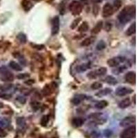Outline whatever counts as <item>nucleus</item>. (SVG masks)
Returning <instances> with one entry per match:
<instances>
[{
  "label": "nucleus",
  "mask_w": 138,
  "mask_h": 138,
  "mask_svg": "<svg viewBox=\"0 0 138 138\" xmlns=\"http://www.w3.org/2000/svg\"><path fill=\"white\" fill-rule=\"evenodd\" d=\"M114 11L115 10L112 5H111L110 3H106V4H104V6H103L102 17L105 18L109 17L112 15Z\"/></svg>",
  "instance_id": "9d476101"
},
{
  "label": "nucleus",
  "mask_w": 138,
  "mask_h": 138,
  "mask_svg": "<svg viewBox=\"0 0 138 138\" xmlns=\"http://www.w3.org/2000/svg\"><path fill=\"white\" fill-rule=\"evenodd\" d=\"M21 5H22V7L23 8L24 11H26V12L29 11L33 6V3L29 0H22L21 2Z\"/></svg>",
  "instance_id": "dca6fc26"
},
{
  "label": "nucleus",
  "mask_w": 138,
  "mask_h": 138,
  "mask_svg": "<svg viewBox=\"0 0 138 138\" xmlns=\"http://www.w3.org/2000/svg\"><path fill=\"white\" fill-rule=\"evenodd\" d=\"M109 105V103L106 100H101L98 102H97L95 105V107L97 109H99V110H102V109H105L106 107L108 106Z\"/></svg>",
  "instance_id": "412c9836"
},
{
  "label": "nucleus",
  "mask_w": 138,
  "mask_h": 138,
  "mask_svg": "<svg viewBox=\"0 0 138 138\" xmlns=\"http://www.w3.org/2000/svg\"><path fill=\"white\" fill-rule=\"evenodd\" d=\"M136 135V128L135 126H130L124 129L121 133L120 138H135Z\"/></svg>",
  "instance_id": "423d86ee"
},
{
  "label": "nucleus",
  "mask_w": 138,
  "mask_h": 138,
  "mask_svg": "<svg viewBox=\"0 0 138 138\" xmlns=\"http://www.w3.org/2000/svg\"><path fill=\"white\" fill-rule=\"evenodd\" d=\"M35 1H40V0H35Z\"/></svg>",
  "instance_id": "a18cd8bd"
},
{
  "label": "nucleus",
  "mask_w": 138,
  "mask_h": 138,
  "mask_svg": "<svg viewBox=\"0 0 138 138\" xmlns=\"http://www.w3.org/2000/svg\"><path fill=\"white\" fill-rule=\"evenodd\" d=\"M16 124H17V126L20 128H24L26 126V121L24 120V117H19L16 120Z\"/></svg>",
  "instance_id": "a878e982"
},
{
  "label": "nucleus",
  "mask_w": 138,
  "mask_h": 138,
  "mask_svg": "<svg viewBox=\"0 0 138 138\" xmlns=\"http://www.w3.org/2000/svg\"><path fill=\"white\" fill-rule=\"evenodd\" d=\"M34 83H35L34 79H28V80L25 81V84L28 85H32V84H33Z\"/></svg>",
  "instance_id": "79ce46f5"
},
{
  "label": "nucleus",
  "mask_w": 138,
  "mask_h": 138,
  "mask_svg": "<svg viewBox=\"0 0 138 138\" xmlns=\"http://www.w3.org/2000/svg\"><path fill=\"white\" fill-rule=\"evenodd\" d=\"M31 106L33 108V109H34L35 110H37L40 109V103L39 102H37V101H33L31 102Z\"/></svg>",
  "instance_id": "c9c22d12"
},
{
  "label": "nucleus",
  "mask_w": 138,
  "mask_h": 138,
  "mask_svg": "<svg viewBox=\"0 0 138 138\" xmlns=\"http://www.w3.org/2000/svg\"><path fill=\"white\" fill-rule=\"evenodd\" d=\"M122 5V0H114L113 2V8L114 10H118L119 8H121V6Z\"/></svg>",
  "instance_id": "72a5a7b5"
},
{
  "label": "nucleus",
  "mask_w": 138,
  "mask_h": 138,
  "mask_svg": "<svg viewBox=\"0 0 138 138\" xmlns=\"http://www.w3.org/2000/svg\"><path fill=\"white\" fill-rule=\"evenodd\" d=\"M15 99L16 101H17L18 102L20 103L21 104H24L26 102V97L24 95H17V96L16 97Z\"/></svg>",
  "instance_id": "473e14b6"
},
{
  "label": "nucleus",
  "mask_w": 138,
  "mask_h": 138,
  "mask_svg": "<svg viewBox=\"0 0 138 138\" xmlns=\"http://www.w3.org/2000/svg\"><path fill=\"white\" fill-rule=\"evenodd\" d=\"M104 81L109 85H116L117 84V80L112 75H108L104 79Z\"/></svg>",
  "instance_id": "b1692460"
},
{
  "label": "nucleus",
  "mask_w": 138,
  "mask_h": 138,
  "mask_svg": "<svg viewBox=\"0 0 138 138\" xmlns=\"http://www.w3.org/2000/svg\"><path fill=\"white\" fill-rule=\"evenodd\" d=\"M69 10L74 16L79 15L83 10V5L78 1H73L68 6Z\"/></svg>",
  "instance_id": "f03ea898"
},
{
  "label": "nucleus",
  "mask_w": 138,
  "mask_h": 138,
  "mask_svg": "<svg viewBox=\"0 0 138 138\" xmlns=\"http://www.w3.org/2000/svg\"><path fill=\"white\" fill-rule=\"evenodd\" d=\"M93 15L96 17L97 16V15L99 14V6L98 5H94L93 6Z\"/></svg>",
  "instance_id": "e433bc0d"
},
{
  "label": "nucleus",
  "mask_w": 138,
  "mask_h": 138,
  "mask_svg": "<svg viewBox=\"0 0 138 138\" xmlns=\"http://www.w3.org/2000/svg\"><path fill=\"white\" fill-rule=\"evenodd\" d=\"M104 134L106 137H109L112 135V131L110 130H109V129H106L104 131Z\"/></svg>",
  "instance_id": "a19ab883"
},
{
  "label": "nucleus",
  "mask_w": 138,
  "mask_h": 138,
  "mask_svg": "<svg viewBox=\"0 0 138 138\" xmlns=\"http://www.w3.org/2000/svg\"><path fill=\"white\" fill-rule=\"evenodd\" d=\"M9 66L10 68L14 70V71H22V66L15 61H10V63H9Z\"/></svg>",
  "instance_id": "393cba45"
},
{
  "label": "nucleus",
  "mask_w": 138,
  "mask_h": 138,
  "mask_svg": "<svg viewBox=\"0 0 138 138\" xmlns=\"http://www.w3.org/2000/svg\"><path fill=\"white\" fill-rule=\"evenodd\" d=\"M136 12L135 5H128L125 6L117 15V20L121 24H126L134 17Z\"/></svg>",
  "instance_id": "f257e3e1"
},
{
  "label": "nucleus",
  "mask_w": 138,
  "mask_h": 138,
  "mask_svg": "<svg viewBox=\"0 0 138 138\" xmlns=\"http://www.w3.org/2000/svg\"><path fill=\"white\" fill-rule=\"evenodd\" d=\"M42 93L46 96H48L52 93V88L51 86L46 84L45 86L43 87V90H42Z\"/></svg>",
  "instance_id": "c85d7f7f"
},
{
  "label": "nucleus",
  "mask_w": 138,
  "mask_h": 138,
  "mask_svg": "<svg viewBox=\"0 0 138 138\" xmlns=\"http://www.w3.org/2000/svg\"><path fill=\"white\" fill-rule=\"evenodd\" d=\"M103 26H104V23H103L102 21H99L95 24V26L93 28V29L91 30V34L95 35L99 33L103 28Z\"/></svg>",
  "instance_id": "ddd939ff"
},
{
  "label": "nucleus",
  "mask_w": 138,
  "mask_h": 138,
  "mask_svg": "<svg viewBox=\"0 0 138 138\" xmlns=\"http://www.w3.org/2000/svg\"><path fill=\"white\" fill-rule=\"evenodd\" d=\"M126 82L130 84H135L136 82V74L134 71H129L124 76Z\"/></svg>",
  "instance_id": "f8f14e48"
},
{
  "label": "nucleus",
  "mask_w": 138,
  "mask_h": 138,
  "mask_svg": "<svg viewBox=\"0 0 138 138\" xmlns=\"http://www.w3.org/2000/svg\"><path fill=\"white\" fill-rule=\"evenodd\" d=\"M135 123V117L133 116H128L124 117L122 120H121L120 122V126L123 128H127L132 126Z\"/></svg>",
  "instance_id": "9b49d317"
},
{
  "label": "nucleus",
  "mask_w": 138,
  "mask_h": 138,
  "mask_svg": "<svg viewBox=\"0 0 138 138\" xmlns=\"http://www.w3.org/2000/svg\"><path fill=\"white\" fill-rule=\"evenodd\" d=\"M126 60V58L124 57H122V56L112 57V58H110V59H108L107 64H108L110 67H117V66H118L120 64L124 63Z\"/></svg>",
  "instance_id": "0eeeda50"
},
{
  "label": "nucleus",
  "mask_w": 138,
  "mask_h": 138,
  "mask_svg": "<svg viewBox=\"0 0 138 138\" xmlns=\"http://www.w3.org/2000/svg\"><path fill=\"white\" fill-rule=\"evenodd\" d=\"M112 89H110V88H105L104 89H102L100 91H99L97 93L95 94L97 97H104L106 95H108L109 94L112 93Z\"/></svg>",
  "instance_id": "f3484780"
},
{
  "label": "nucleus",
  "mask_w": 138,
  "mask_h": 138,
  "mask_svg": "<svg viewBox=\"0 0 138 138\" xmlns=\"http://www.w3.org/2000/svg\"><path fill=\"white\" fill-rule=\"evenodd\" d=\"M136 31V23L133 22V24L130 25V26L126 29V35L127 36H131L134 35Z\"/></svg>",
  "instance_id": "aec40b11"
},
{
  "label": "nucleus",
  "mask_w": 138,
  "mask_h": 138,
  "mask_svg": "<svg viewBox=\"0 0 138 138\" xmlns=\"http://www.w3.org/2000/svg\"><path fill=\"white\" fill-rule=\"evenodd\" d=\"M91 1L94 4H99V3H102L104 0H91Z\"/></svg>",
  "instance_id": "37998d69"
},
{
  "label": "nucleus",
  "mask_w": 138,
  "mask_h": 138,
  "mask_svg": "<svg viewBox=\"0 0 138 138\" xmlns=\"http://www.w3.org/2000/svg\"><path fill=\"white\" fill-rule=\"evenodd\" d=\"M107 73V68L106 67H100L99 68L94 70V71H90L87 74V77H89V79H96L97 77H101L103 75H106Z\"/></svg>",
  "instance_id": "39448f33"
},
{
  "label": "nucleus",
  "mask_w": 138,
  "mask_h": 138,
  "mask_svg": "<svg viewBox=\"0 0 138 138\" xmlns=\"http://www.w3.org/2000/svg\"><path fill=\"white\" fill-rule=\"evenodd\" d=\"M81 21V17H77L76 18V19H75V20H73V22L71 23L70 28H71L72 30L75 29L77 26H79V23H80Z\"/></svg>",
  "instance_id": "c756f323"
},
{
  "label": "nucleus",
  "mask_w": 138,
  "mask_h": 138,
  "mask_svg": "<svg viewBox=\"0 0 138 138\" xmlns=\"http://www.w3.org/2000/svg\"><path fill=\"white\" fill-rule=\"evenodd\" d=\"M30 45H31L32 48H33L35 49L38 50V51H41V50L44 49V48H45L44 45H43V44H36V43H31Z\"/></svg>",
  "instance_id": "f704fd0d"
},
{
  "label": "nucleus",
  "mask_w": 138,
  "mask_h": 138,
  "mask_svg": "<svg viewBox=\"0 0 138 138\" xmlns=\"http://www.w3.org/2000/svg\"><path fill=\"white\" fill-rule=\"evenodd\" d=\"M17 39L21 43H26L27 41V37L26 35L23 33H20L17 35Z\"/></svg>",
  "instance_id": "cd10ccee"
},
{
  "label": "nucleus",
  "mask_w": 138,
  "mask_h": 138,
  "mask_svg": "<svg viewBox=\"0 0 138 138\" xmlns=\"http://www.w3.org/2000/svg\"><path fill=\"white\" fill-rule=\"evenodd\" d=\"M86 99V96L84 95H82V94H79V95H77L74 96L73 99H72V103H73L74 105H79L84 100Z\"/></svg>",
  "instance_id": "4468645a"
},
{
  "label": "nucleus",
  "mask_w": 138,
  "mask_h": 138,
  "mask_svg": "<svg viewBox=\"0 0 138 138\" xmlns=\"http://www.w3.org/2000/svg\"><path fill=\"white\" fill-rule=\"evenodd\" d=\"M29 77V74L28 73H23V74H19L17 75V78L19 79H26L27 77Z\"/></svg>",
  "instance_id": "4c0bfd02"
},
{
  "label": "nucleus",
  "mask_w": 138,
  "mask_h": 138,
  "mask_svg": "<svg viewBox=\"0 0 138 138\" xmlns=\"http://www.w3.org/2000/svg\"><path fill=\"white\" fill-rule=\"evenodd\" d=\"M131 105V101L129 97L125 98L124 99L121 101L118 104L119 108H120L122 109H127L128 107H129Z\"/></svg>",
  "instance_id": "2eb2a0df"
},
{
  "label": "nucleus",
  "mask_w": 138,
  "mask_h": 138,
  "mask_svg": "<svg viewBox=\"0 0 138 138\" xmlns=\"http://www.w3.org/2000/svg\"><path fill=\"white\" fill-rule=\"evenodd\" d=\"M89 29V25L87 22H83L79 26L77 30L80 33H85V32L88 31Z\"/></svg>",
  "instance_id": "4be33fe9"
},
{
  "label": "nucleus",
  "mask_w": 138,
  "mask_h": 138,
  "mask_svg": "<svg viewBox=\"0 0 138 138\" xmlns=\"http://www.w3.org/2000/svg\"><path fill=\"white\" fill-rule=\"evenodd\" d=\"M13 85L6 84L0 86V97L3 99H9L12 97V93L10 92L12 90Z\"/></svg>",
  "instance_id": "20e7f679"
},
{
  "label": "nucleus",
  "mask_w": 138,
  "mask_h": 138,
  "mask_svg": "<svg viewBox=\"0 0 138 138\" xmlns=\"http://www.w3.org/2000/svg\"><path fill=\"white\" fill-rule=\"evenodd\" d=\"M85 120L81 117H75L72 120V124L74 127L76 128H79L83 126V124H84Z\"/></svg>",
  "instance_id": "a211bd4d"
},
{
  "label": "nucleus",
  "mask_w": 138,
  "mask_h": 138,
  "mask_svg": "<svg viewBox=\"0 0 138 138\" xmlns=\"http://www.w3.org/2000/svg\"><path fill=\"white\" fill-rule=\"evenodd\" d=\"M52 28H51V34L52 35H55L58 34L60 28V20L58 16H55L53 18L51 21Z\"/></svg>",
  "instance_id": "6e6552de"
},
{
  "label": "nucleus",
  "mask_w": 138,
  "mask_h": 138,
  "mask_svg": "<svg viewBox=\"0 0 138 138\" xmlns=\"http://www.w3.org/2000/svg\"><path fill=\"white\" fill-rule=\"evenodd\" d=\"M7 135V133L4 128H2V126H0V137L4 138Z\"/></svg>",
  "instance_id": "ea45409f"
},
{
  "label": "nucleus",
  "mask_w": 138,
  "mask_h": 138,
  "mask_svg": "<svg viewBox=\"0 0 138 138\" xmlns=\"http://www.w3.org/2000/svg\"><path fill=\"white\" fill-rule=\"evenodd\" d=\"M2 106H3V104H2V103L0 102V108H2Z\"/></svg>",
  "instance_id": "c03bdc74"
},
{
  "label": "nucleus",
  "mask_w": 138,
  "mask_h": 138,
  "mask_svg": "<svg viewBox=\"0 0 138 138\" xmlns=\"http://www.w3.org/2000/svg\"><path fill=\"white\" fill-rule=\"evenodd\" d=\"M50 120V117L49 115H43L42 116V117L41 118V121H40V124H41V126L43 127H46L47 126V124H48Z\"/></svg>",
  "instance_id": "bb28decb"
},
{
  "label": "nucleus",
  "mask_w": 138,
  "mask_h": 138,
  "mask_svg": "<svg viewBox=\"0 0 138 138\" xmlns=\"http://www.w3.org/2000/svg\"><path fill=\"white\" fill-rule=\"evenodd\" d=\"M133 90L132 89H130L129 87L126 86H120L116 89L115 91V94L117 96L123 97L126 96V95H130L131 93H133Z\"/></svg>",
  "instance_id": "1a4fd4ad"
},
{
  "label": "nucleus",
  "mask_w": 138,
  "mask_h": 138,
  "mask_svg": "<svg viewBox=\"0 0 138 138\" xmlns=\"http://www.w3.org/2000/svg\"><path fill=\"white\" fill-rule=\"evenodd\" d=\"M91 68V64L90 63H85L82 64L81 65L78 66L77 67V71L78 73H82L84 71H87L88 69Z\"/></svg>",
  "instance_id": "5701e85b"
},
{
  "label": "nucleus",
  "mask_w": 138,
  "mask_h": 138,
  "mask_svg": "<svg viewBox=\"0 0 138 138\" xmlns=\"http://www.w3.org/2000/svg\"><path fill=\"white\" fill-rule=\"evenodd\" d=\"M95 40V38L93 36H91L89 37L86 38L84 40H83L81 42V46H84V47H86V46H91L92 43L94 42V41Z\"/></svg>",
  "instance_id": "6ab92c4d"
},
{
  "label": "nucleus",
  "mask_w": 138,
  "mask_h": 138,
  "mask_svg": "<svg viewBox=\"0 0 138 138\" xmlns=\"http://www.w3.org/2000/svg\"><path fill=\"white\" fill-rule=\"evenodd\" d=\"M0 79L5 82L13 81L14 75L5 66L0 68Z\"/></svg>",
  "instance_id": "7ed1b4c3"
},
{
  "label": "nucleus",
  "mask_w": 138,
  "mask_h": 138,
  "mask_svg": "<svg viewBox=\"0 0 138 138\" xmlns=\"http://www.w3.org/2000/svg\"><path fill=\"white\" fill-rule=\"evenodd\" d=\"M106 48V43L103 40H101V41H99L96 46V49L97 51H99L104 50Z\"/></svg>",
  "instance_id": "7c9ffc66"
},
{
  "label": "nucleus",
  "mask_w": 138,
  "mask_h": 138,
  "mask_svg": "<svg viewBox=\"0 0 138 138\" xmlns=\"http://www.w3.org/2000/svg\"><path fill=\"white\" fill-rule=\"evenodd\" d=\"M91 88L92 90H99L102 88V84L99 81H95L91 84Z\"/></svg>",
  "instance_id": "2f4dec72"
},
{
  "label": "nucleus",
  "mask_w": 138,
  "mask_h": 138,
  "mask_svg": "<svg viewBox=\"0 0 138 138\" xmlns=\"http://www.w3.org/2000/svg\"><path fill=\"white\" fill-rule=\"evenodd\" d=\"M112 28V24L110 23V22H106L105 23V26H104V29L106 30L107 32H109Z\"/></svg>",
  "instance_id": "58836bf2"
}]
</instances>
